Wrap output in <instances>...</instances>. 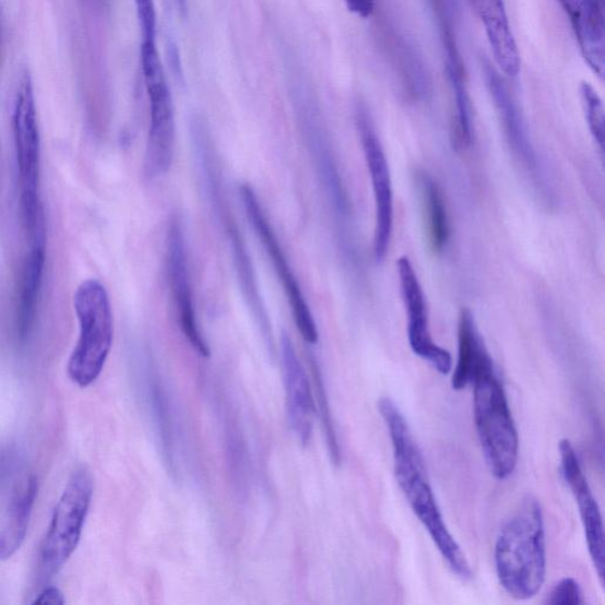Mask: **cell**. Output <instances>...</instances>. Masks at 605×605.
<instances>
[{"instance_id":"cell-7","label":"cell","mask_w":605,"mask_h":605,"mask_svg":"<svg viewBox=\"0 0 605 605\" xmlns=\"http://www.w3.org/2000/svg\"><path fill=\"white\" fill-rule=\"evenodd\" d=\"M141 68L150 98L151 124L146 152V176L167 175L175 155V107L155 40L141 43Z\"/></svg>"},{"instance_id":"cell-25","label":"cell","mask_w":605,"mask_h":605,"mask_svg":"<svg viewBox=\"0 0 605 605\" xmlns=\"http://www.w3.org/2000/svg\"><path fill=\"white\" fill-rule=\"evenodd\" d=\"M581 103L590 134L594 138L601 154L604 151V107L594 86L585 81L580 85Z\"/></svg>"},{"instance_id":"cell-1","label":"cell","mask_w":605,"mask_h":605,"mask_svg":"<svg viewBox=\"0 0 605 605\" xmlns=\"http://www.w3.org/2000/svg\"><path fill=\"white\" fill-rule=\"evenodd\" d=\"M379 411L393 446L396 482L417 520L424 525L446 564L459 579H472V569L460 545L446 525L431 488L423 452L417 446L405 415L391 398L379 401Z\"/></svg>"},{"instance_id":"cell-9","label":"cell","mask_w":605,"mask_h":605,"mask_svg":"<svg viewBox=\"0 0 605 605\" xmlns=\"http://www.w3.org/2000/svg\"><path fill=\"white\" fill-rule=\"evenodd\" d=\"M356 126L371 180L373 203H376L372 252L377 262H382L391 247L394 227V193L391 170H389L377 129L364 105H358L356 108Z\"/></svg>"},{"instance_id":"cell-22","label":"cell","mask_w":605,"mask_h":605,"mask_svg":"<svg viewBox=\"0 0 605 605\" xmlns=\"http://www.w3.org/2000/svg\"><path fill=\"white\" fill-rule=\"evenodd\" d=\"M417 182H419L426 214L427 235L430 249L436 253H441L448 248L450 240L448 207H446L440 187L434 178L426 175V173H422Z\"/></svg>"},{"instance_id":"cell-24","label":"cell","mask_w":605,"mask_h":605,"mask_svg":"<svg viewBox=\"0 0 605 605\" xmlns=\"http://www.w3.org/2000/svg\"><path fill=\"white\" fill-rule=\"evenodd\" d=\"M311 371H312V381H313V395L316 401V411L319 410L321 415V422L324 428V435L328 443V449L331 459H333L334 464L340 465L341 463V449L340 442L333 420V414L329 406V400L325 391V385L322 378V372L320 367L317 366L313 358H311Z\"/></svg>"},{"instance_id":"cell-13","label":"cell","mask_w":605,"mask_h":605,"mask_svg":"<svg viewBox=\"0 0 605 605\" xmlns=\"http://www.w3.org/2000/svg\"><path fill=\"white\" fill-rule=\"evenodd\" d=\"M13 135L22 193H38L40 139L34 86L28 73L21 80L14 104Z\"/></svg>"},{"instance_id":"cell-15","label":"cell","mask_w":605,"mask_h":605,"mask_svg":"<svg viewBox=\"0 0 605 605\" xmlns=\"http://www.w3.org/2000/svg\"><path fill=\"white\" fill-rule=\"evenodd\" d=\"M299 120L302 137L307 142V147L313 161L317 173L328 193L331 206L337 212L341 218L348 217V201L344 194L343 185L335 164V157L330 150L323 126L319 115H316L311 104H305L299 109Z\"/></svg>"},{"instance_id":"cell-21","label":"cell","mask_w":605,"mask_h":605,"mask_svg":"<svg viewBox=\"0 0 605 605\" xmlns=\"http://www.w3.org/2000/svg\"><path fill=\"white\" fill-rule=\"evenodd\" d=\"M45 265L46 245L32 247L31 252L26 257L21 281L19 328L23 339H26L31 334L36 319Z\"/></svg>"},{"instance_id":"cell-18","label":"cell","mask_w":605,"mask_h":605,"mask_svg":"<svg viewBox=\"0 0 605 605\" xmlns=\"http://www.w3.org/2000/svg\"><path fill=\"white\" fill-rule=\"evenodd\" d=\"M484 26L494 59L502 73L515 78L521 70V56L511 31L503 0H471Z\"/></svg>"},{"instance_id":"cell-12","label":"cell","mask_w":605,"mask_h":605,"mask_svg":"<svg viewBox=\"0 0 605 605\" xmlns=\"http://www.w3.org/2000/svg\"><path fill=\"white\" fill-rule=\"evenodd\" d=\"M560 471L578 503L590 558L604 585V526L598 502L590 488L581 461L569 439L559 442Z\"/></svg>"},{"instance_id":"cell-17","label":"cell","mask_w":605,"mask_h":605,"mask_svg":"<svg viewBox=\"0 0 605 605\" xmlns=\"http://www.w3.org/2000/svg\"><path fill=\"white\" fill-rule=\"evenodd\" d=\"M486 81L495 100L509 145L527 171L537 173L538 157L529 137L522 111L495 69L486 66Z\"/></svg>"},{"instance_id":"cell-29","label":"cell","mask_w":605,"mask_h":605,"mask_svg":"<svg viewBox=\"0 0 605 605\" xmlns=\"http://www.w3.org/2000/svg\"><path fill=\"white\" fill-rule=\"evenodd\" d=\"M66 603L63 594L57 588H47L37 596L34 604L41 605H63Z\"/></svg>"},{"instance_id":"cell-11","label":"cell","mask_w":605,"mask_h":605,"mask_svg":"<svg viewBox=\"0 0 605 605\" xmlns=\"http://www.w3.org/2000/svg\"><path fill=\"white\" fill-rule=\"evenodd\" d=\"M167 276L173 301L183 336L203 357H210V348L197 320L189 261L181 223L173 218L167 233Z\"/></svg>"},{"instance_id":"cell-16","label":"cell","mask_w":605,"mask_h":605,"mask_svg":"<svg viewBox=\"0 0 605 605\" xmlns=\"http://www.w3.org/2000/svg\"><path fill=\"white\" fill-rule=\"evenodd\" d=\"M571 24L583 59L601 80L605 68V35L602 0H559Z\"/></svg>"},{"instance_id":"cell-5","label":"cell","mask_w":605,"mask_h":605,"mask_svg":"<svg viewBox=\"0 0 605 605\" xmlns=\"http://www.w3.org/2000/svg\"><path fill=\"white\" fill-rule=\"evenodd\" d=\"M74 307L80 337L68 364L71 381L85 388L103 372L114 340V317L106 287L96 280L83 282L75 294Z\"/></svg>"},{"instance_id":"cell-23","label":"cell","mask_w":605,"mask_h":605,"mask_svg":"<svg viewBox=\"0 0 605 605\" xmlns=\"http://www.w3.org/2000/svg\"><path fill=\"white\" fill-rule=\"evenodd\" d=\"M150 403L152 410V417L155 427H157L158 437H161L164 453L170 465H173V426L171 417L168 406L167 396L164 391V385L158 380L155 371L152 369V376L150 381Z\"/></svg>"},{"instance_id":"cell-14","label":"cell","mask_w":605,"mask_h":605,"mask_svg":"<svg viewBox=\"0 0 605 605\" xmlns=\"http://www.w3.org/2000/svg\"><path fill=\"white\" fill-rule=\"evenodd\" d=\"M281 357L287 415L296 437L307 444L312 435L316 401L308 373L299 361L292 339L285 333L281 337Z\"/></svg>"},{"instance_id":"cell-10","label":"cell","mask_w":605,"mask_h":605,"mask_svg":"<svg viewBox=\"0 0 605 605\" xmlns=\"http://www.w3.org/2000/svg\"><path fill=\"white\" fill-rule=\"evenodd\" d=\"M400 292L407 316V334L412 352L434 367L441 376L453 369L450 352L438 345L430 334L428 306L423 285L407 256L396 262Z\"/></svg>"},{"instance_id":"cell-19","label":"cell","mask_w":605,"mask_h":605,"mask_svg":"<svg viewBox=\"0 0 605 605\" xmlns=\"http://www.w3.org/2000/svg\"><path fill=\"white\" fill-rule=\"evenodd\" d=\"M38 494L36 477L27 478L11 500L9 520L0 531V559H9L20 550L27 532L35 500Z\"/></svg>"},{"instance_id":"cell-27","label":"cell","mask_w":605,"mask_h":605,"mask_svg":"<svg viewBox=\"0 0 605 605\" xmlns=\"http://www.w3.org/2000/svg\"><path fill=\"white\" fill-rule=\"evenodd\" d=\"M142 41L155 40L156 12L154 0H135Z\"/></svg>"},{"instance_id":"cell-6","label":"cell","mask_w":605,"mask_h":605,"mask_svg":"<svg viewBox=\"0 0 605 605\" xmlns=\"http://www.w3.org/2000/svg\"><path fill=\"white\" fill-rule=\"evenodd\" d=\"M94 495V479L88 470H78L69 479L54 511L40 547L39 568L43 580H51L76 550Z\"/></svg>"},{"instance_id":"cell-4","label":"cell","mask_w":605,"mask_h":605,"mask_svg":"<svg viewBox=\"0 0 605 605\" xmlns=\"http://www.w3.org/2000/svg\"><path fill=\"white\" fill-rule=\"evenodd\" d=\"M192 137L197 154V161L203 177L210 204L217 215L224 228V234L234 254L237 277L245 300L253 319L261 329L270 348H273V335L271 323L259 286L254 268L249 254L247 244L242 238L238 222L225 194L222 170L217 156L212 145L210 134L203 121L195 120L192 124Z\"/></svg>"},{"instance_id":"cell-2","label":"cell","mask_w":605,"mask_h":605,"mask_svg":"<svg viewBox=\"0 0 605 605\" xmlns=\"http://www.w3.org/2000/svg\"><path fill=\"white\" fill-rule=\"evenodd\" d=\"M499 584L517 601L535 597L545 582L546 542L539 501L527 496L501 527L495 547Z\"/></svg>"},{"instance_id":"cell-26","label":"cell","mask_w":605,"mask_h":605,"mask_svg":"<svg viewBox=\"0 0 605 605\" xmlns=\"http://www.w3.org/2000/svg\"><path fill=\"white\" fill-rule=\"evenodd\" d=\"M550 605H579L584 603L583 590L578 581L571 578L560 580L551 590L546 601Z\"/></svg>"},{"instance_id":"cell-28","label":"cell","mask_w":605,"mask_h":605,"mask_svg":"<svg viewBox=\"0 0 605 605\" xmlns=\"http://www.w3.org/2000/svg\"><path fill=\"white\" fill-rule=\"evenodd\" d=\"M344 2L356 16L364 20L369 19L376 10V0H344Z\"/></svg>"},{"instance_id":"cell-20","label":"cell","mask_w":605,"mask_h":605,"mask_svg":"<svg viewBox=\"0 0 605 605\" xmlns=\"http://www.w3.org/2000/svg\"><path fill=\"white\" fill-rule=\"evenodd\" d=\"M487 353L473 313L468 309L461 310L458 322V361L452 377L454 391H464L471 384L475 367Z\"/></svg>"},{"instance_id":"cell-8","label":"cell","mask_w":605,"mask_h":605,"mask_svg":"<svg viewBox=\"0 0 605 605\" xmlns=\"http://www.w3.org/2000/svg\"><path fill=\"white\" fill-rule=\"evenodd\" d=\"M240 197L242 198L245 211H247L248 218L254 233L263 244L265 252L271 259L273 269H275L276 275L282 283L300 336L307 343L316 344L320 339L319 329H317L313 315L305 295H302L295 272L289 261H287L275 229H273L269 222L263 206L259 203V199L250 185L244 183L240 186Z\"/></svg>"},{"instance_id":"cell-3","label":"cell","mask_w":605,"mask_h":605,"mask_svg":"<svg viewBox=\"0 0 605 605\" xmlns=\"http://www.w3.org/2000/svg\"><path fill=\"white\" fill-rule=\"evenodd\" d=\"M471 384L474 423L486 464L497 481H507L520 458V436L491 355L475 368Z\"/></svg>"}]
</instances>
